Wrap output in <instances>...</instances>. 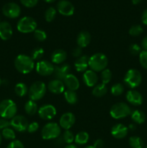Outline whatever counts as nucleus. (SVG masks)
<instances>
[{"label":"nucleus","instance_id":"12","mask_svg":"<svg viewBox=\"0 0 147 148\" xmlns=\"http://www.w3.org/2000/svg\"><path fill=\"white\" fill-rule=\"evenodd\" d=\"M37 114L40 119L46 120V121H48V120L53 119L56 116L57 111H56V108L53 105L46 104V105H43L39 108Z\"/></svg>","mask_w":147,"mask_h":148},{"label":"nucleus","instance_id":"40","mask_svg":"<svg viewBox=\"0 0 147 148\" xmlns=\"http://www.w3.org/2000/svg\"><path fill=\"white\" fill-rule=\"evenodd\" d=\"M139 62L142 67L147 69V50H143L139 54Z\"/></svg>","mask_w":147,"mask_h":148},{"label":"nucleus","instance_id":"20","mask_svg":"<svg viewBox=\"0 0 147 148\" xmlns=\"http://www.w3.org/2000/svg\"><path fill=\"white\" fill-rule=\"evenodd\" d=\"M13 30L10 23L7 21L0 22V38L3 40H7L12 37Z\"/></svg>","mask_w":147,"mask_h":148},{"label":"nucleus","instance_id":"10","mask_svg":"<svg viewBox=\"0 0 147 148\" xmlns=\"http://www.w3.org/2000/svg\"><path fill=\"white\" fill-rule=\"evenodd\" d=\"M2 13L8 18H17L21 14V8L16 3L8 2L3 6Z\"/></svg>","mask_w":147,"mask_h":148},{"label":"nucleus","instance_id":"57","mask_svg":"<svg viewBox=\"0 0 147 148\" xmlns=\"http://www.w3.org/2000/svg\"><path fill=\"white\" fill-rule=\"evenodd\" d=\"M146 148H147V146H146Z\"/></svg>","mask_w":147,"mask_h":148},{"label":"nucleus","instance_id":"55","mask_svg":"<svg viewBox=\"0 0 147 148\" xmlns=\"http://www.w3.org/2000/svg\"><path fill=\"white\" fill-rule=\"evenodd\" d=\"M84 148H95L94 147L93 145H89V146H86V147H85Z\"/></svg>","mask_w":147,"mask_h":148},{"label":"nucleus","instance_id":"21","mask_svg":"<svg viewBox=\"0 0 147 148\" xmlns=\"http://www.w3.org/2000/svg\"><path fill=\"white\" fill-rule=\"evenodd\" d=\"M63 82L64 83L65 86L68 88V90H77L79 88V86H80V83H79L78 78L75 75H72V74H69L63 79Z\"/></svg>","mask_w":147,"mask_h":148},{"label":"nucleus","instance_id":"48","mask_svg":"<svg viewBox=\"0 0 147 148\" xmlns=\"http://www.w3.org/2000/svg\"><path fill=\"white\" fill-rule=\"evenodd\" d=\"M141 22L143 24L147 25V9L143 12L142 15H141Z\"/></svg>","mask_w":147,"mask_h":148},{"label":"nucleus","instance_id":"16","mask_svg":"<svg viewBox=\"0 0 147 148\" xmlns=\"http://www.w3.org/2000/svg\"><path fill=\"white\" fill-rule=\"evenodd\" d=\"M71 66L68 64H61L55 66L53 75L56 79L63 80L69 74H70Z\"/></svg>","mask_w":147,"mask_h":148},{"label":"nucleus","instance_id":"24","mask_svg":"<svg viewBox=\"0 0 147 148\" xmlns=\"http://www.w3.org/2000/svg\"><path fill=\"white\" fill-rule=\"evenodd\" d=\"M89 58L87 56H82L77 58L74 63V67L79 72H84L89 67Z\"/></svg>","mask_w":147,"mask_h":148},{"label":"nucleus","instance_id":"8","mask_svg":"<svg viewBox=\"0 0 147 148\" xmlns=\"http://www.w3.org/2000/svg\"><path fill=\"white\" fill-rule=\"evenodd\" d=\"M37 22L33 17L25 16L20 19L17 24V29L22 33H33L37 29Z\"/></svg>","mask_w":147,"mask_h":148},{"label":"nucleus","instance_id":"35","mask_svg":"<svg viewBox=\"0 0 147 148\" xmlns=\"http://www.w3.org/2000/svg\"><path fill=\"white\" fill-rule=\"evenodd\" d=\"M112 72L109 69H105L101 72V79H102V83L107 85L110 82L112 79Z\"/></svg>","mask_w":147,"mask_h":148},{"label":"nucleus","instance_id":"13","mask_svg":"<svg viewBox=\"0 0 147 148\" xmlns=\"http://www.w3.org/2000/svg\"><path fill=\"white\" fill-rule=\"evenodd\" d=\"M56 7L57 11L63 16L69 17L74 13V6L68 0H60L57 3Z\"/></svg>","mask_w":147,"mask_h":148},{"label":"nucleus","instance_id":"46","mask_svg":"<svg viewBox=\"0 0 147 148\" xmlns=\"http://www.w3.org/2000/svg\"><path fill=\"white\" fill-rule=\"evenodd\" d=\"M82 48L79 47V46L74 48V49H73V51H72V56H73L74 57H76V58L80 57V56H82Z\"/></svg>","mask_w":147,"mask_h":148},{"label":"nucleus","instance_id":"31","mask_svg":"<svg viewBox=\"0 0 147 148\" xmlns=\"http://www.w3.org/2000/svg\"><path fill=\"white\" fill-rule=\"evenodd\" d=\"M129 145L132 148H143L144 143L141 137L133 136L129 138Z\"/></svg>","mask_w":147,"mask_h":148},{"label":"nucleus","instance_id":"9","mask_svg":"<svg viewBox=\"0 0 147 148\" xmlns=\"http://www.w3.org/2000/svg\"><path fill=\"white\" fill-rule=\"evenodd\" d=\"M29 123L27 119L22 115H16L10 121V126L13 130L19 132H24L27 131Z\"/></svg>","mask_w":147,"mask_h":148},{"label":"nucleus","instance_id":"29","mask_svg":"<svg viewBox=\"0 0 147 148\" xmlns=\"http://www.w3.org/2000/svg\"><path fill=\"white\" fill-rule=\"evenodd\" d=\"M89 135L86 132H80L77 133L75 136L74 142L76 144L79 145H83L86 144L89 141Z\"/></svg>","mask_w":147,"mask_h":148},{"label":"nucleus","instance_id":"51","mask_svg":"<svg viewBox=\"0 0 147 148\" xmlns=\"http://www.w3.org/2000/svg\"><path fill=\"white\" fill-rule=\"evenodd\" d=\"M131 1H132V3L134 5H136V4H140L142 1V0H131Z\"/></svg>","mask_w":147,"mask_h":148},{"label":"nucleus","instance_id":"6","mask_svg":"<svg viewBox=\"0 0 147 148\" xmlns=\"http://www.w3.org/2000/svg\"><path fill=\"white\" fill-rule=\"evenodd\" d=\"M61 128L55 122H49L43 127L41 130V137L43 140H50L56 139L60 136Z\"/></svg>","mask_w":147,"mask_h":148},{"label":"nucleus","instance_id":"2","mask_svg":"<svg viewBox=\"0 0 147 148\" xmlns=\"http://www.w3.org/2000/svg\"><path fill=\"white\" fill-rule=\"evenodd\" d=\"M108 65V57L102 53H96L89 58V67L95 72H102Z\"/></svg>","mask_w":147,"mask_h":148},{"label":"nucleus","instance_id":"47","mask_svg":"<svg viewBox=\"0 0 147 148\" xmlns=\"http://www.w3.org/2000/svg\"><path fill=\"white\" fill-rule=\"evenodd\" d=\"M103 145H104V142L102 141L101 139H98V140H97L93 145V146L95 148H102Z\"/></svg>","mask_w":147,"mask_h":148},{"label":"nucleus","instance_id":"14","mask_svg":"<svg viewBox=\"0 0 147 148\" xmlns=\"http://www.w3.org/2000/svg\"><path fill=\"white\" fill-rule=\"evenodd\" d=\"M75 121H76V118L74 114L71 112H66L61 116L59 120V126L63 130H69V129L74 125Z\"/></svg>","mask_w":147,"mask_h":148},{"label":"nucleus","instance_id":"28","mask_svg":"<svg viewBox=\"0 0 147 148\" xmlns=\"http://www.w3.org/2000/svg\"><path fill=\"white\" fill-rule=\"evenodd\" d=\"M64 98L66 102L70 105H74L78 102V95L75 91L66 90L64 91Z\"/></svg>","mask_w":147,"mask_h":148},{"label":"nucleus","instance_id":"52","mask_svg":"<svg viewBox=\"0 0 147 148\" xmlns=\"http://www.w3.org/2000/svg\"><path fill=\"white\" fill-rule=\"evenodd\" d=\"M64 148H78L76 147L75 145H73V144H69V145H67Z\"/></svg>","mask_w":147,"mask_h":148},{"label":"nucleus","instance_id":"37","mask_svg":"<svg viewBox=\"0 0 147 148\" xmlns=\"http://www.w3.org/2000/svg\"><path fill=\"white\" fill-rule=\"evenodd\" d=\"M33 36H34L35 38L39 42L45 41L47 38V34H46V31L42 29H36L33 32Z\"/></svg>","mask_w":147,"mask_h":148},{"label":"nucleus","instance_id":"42","mask_svg":"<svg viewBox=\"0 0 147 148\" xmlns=\"http://www.w3.org/2000/svg\"><path fill=\"white\" fill-rule=\"evenodd\" d=\"M21 4L27 8H32L37 5L39 0H20Z\"/></svg>","mask_w":147,"mask_h":148},{"label":"nucleus","instance_id":"18","mask_svg":"<svg viewBox=\"0 0 147 148\" xmlns=\"http://www.w3.org/2000/svg\"><path fill=\"white\" fill-rule=\"evenodd\" d=\"M83 81L85 85L89 88L95 87L97 85V82L98 81V77L97 75L96 72L92 71V69L86 70L83 74Z\"/></svg>","mask_w":147,"mask_h":148},{"label":"nucleus","instance_id":"3","mask_svg":"<svg viewBox=\"0 0 147 148\" xmlns=\"http://www.w3.org/2000/svg\"><path fill=\"white\" fill-rule=\"evenodd\" d=\"M17 111V105L12 100L5 99L0 103V116L1 118L12 119L16 116Z\"/></svg>","mask_w":147,"mask_h":148},{"label":"nucleus","instance_id":"7","mask_svg":"<svg viewBox=\"0 0 147 148\" xmlns=\"http://www.w3.org/2000/svg\"><path fill=\"white\" fill-rule=\"evenodd\" d=\"M124 83L128 88L133 89L139 86L142 81L141 72L135 69H131L127 71L124 77Z\"/></svg>","mask_w":147,"mask_h":148},{"label":"nucleus","instance_id":"34","mask_svg":"<svg viewBox=\"0 0 147 148\" xmlns=\"http://www.w3.org/2000/svg\"><path fill=\"white\" fill-rule=\"evenodd\" d=\"M1 136L4 139L9 140H14L16 137L14 130L13 129L10 128V127H7V128L2 130V132H1Z\"/></svg>","mask_w":147,"mask_h":148},{"label":"nucleus","instance_id":"30","mask_svg":"<svg viewBox=\"0 0 147 148\" xmlns=\"http://www.w3.org/2000/svg\"><path fill=\"white\" fill-rule=\"evenodd\" d=\"M14 92L16 95L19 97H24L28 93V88L26 84L23 82H19L16 84L14 87Z\"/></svg>","mask_w":147,"mask_h":148},{"label":"nucleus","instance_id":"4","mask_svg":"<svg viewBox=\"0 0 147 148\" xmlns=\"http://www.w3.org/2000/svg\"><path fill=\"white\" fill-rule=\"evenodd\" d=\"M46 84L42 81H35L33 82L28 90V96L30 100L37 101L42 99L46 95Z\"/></svg>","mask_w":147,"mask_h":148},{"label":"nucleus","instance_id":"17","mask_svg":"<svg viewBox=\"0 0 147 148\" xmlns=\"http://www.w3.org/2000/svg\"><path fill=\"white\" fill-rule=\"evenodd\" d=\"M128 133V128L122 124H117L111 129V134L115 139H123Z\"/></svg>","mask_w":147,"mask_h":148},{"label":"nucleus","instance_id":"23","mask_svg":"<svg viewBox=\"0 0 147 148\" xmlns=\"http://www.w3.org/2000/svg\"><path fill=\"white\" fill-rule=\"evenodd\" d=\"M50 58H51L52 63L58 65L61 64L66 61V58H67V53L64 50L56 49L52 53Z\"/></svg>","mask_w":147,"mask_h":148},{"label":"nucleus","instance_id":"44","mask_svg":"<svg viewBox=\"0 0 147 148\" xmlns=\"http://www.w3.org/2000/svg\"><path fill=\"white\" fill-rule=\"evenodd\" d=\"M39 129V124L36 121H33L29 124L28 127H27V130L29 133H35V132L37 131Z\"/></svg>","mask_w":147,"mask_h":148},{"label":"nucleus","instance_id":"53","mask_svg":"<svg viewBox=\"0 0 147 148\" xmlns=\"http://www.w3.org/2000/svg\"><path fill=\"white\" fill-rule=\"evenodd\" d=\"M44 1H46V2L47 3H53L54 2V1H56V0H43Z\"/></svg>","mask_w":147,"mask_h":148},{"label":"nucleus","instance_id":"26","mask_svg":"<svg viewBox=\"0 0 147 148\" xmlns=\"http://www.w3.org/2000/svg\"><path fill=\"white\" fill-rule=\"evenodd\" d=\"M24 111L27 115H35L38 111V107L35 101H33L32 100H29L28 101H27L24 105Z\"/></svg>","mask_w":147,"mask_h":148},{"label":"nucleus","instance_id":"39","mask_svg":"<svg viewBox=\"0 0 147 148\" xmlns=\"http://www.w3.org/2000/svg\"><path fill=\"white\" fill-rule=\"evenodd\" d=\"M144 32V29L140 25H134L129 29V34L131 36H138Z\"/></svg>","mask_w":147,"mask_h":148},{"label":"nucleus","instance_id":"27","mask_svg":"<svg viewBox=\"0 0 147 148\" xmlns=\"http://www.w3.org/2000/svg\"><path fill=\"white\" fill-rule=\"evenodd\" d=\"M131 119L135 123L138 124H141L145 121L146 115L143 111L140 110H134L131 114Z\"/></svg>","mask_w":147,"mask_h":148},{"label":"nucleus","instance_id":"25","mask_svg":"<svg viewBox=\"0 0 147 148\" xmlns=\"http://www.w3.org/2000/svg\"><path fill=\"white\" fill-rule=\"evenodd\" d=\"M108 92V88L106 85L103 83L98 84L94 87L92 90V95L97 98H100V97L104 96Z\"/></svg>","mask_w":147,"mask_h":148},{"label":"nucleus","instance_id":"33","mask_svg":"<svg viewBox=\"0 0 147 148\" xmlns=\"http://www.w3.org/2000/svg\"><path fill=\"white\" fill-rule=\"evenodd\" d=\"M56 13H57V11L54 7H51L48 8L45 12V19H46V21L48 23H50V22L53 21L56 18Z\"/></svg>","mask_w":147,"mask_h":148},{"label":"nucleus","instance_id":"38","mask_svg":"<svg viewBox=\"0 0 147 148\" xmlns=\"http://www.w3.org/2000/svg\"><path fill=\"white\" fill-rule=\"evenodd\" d=\"M62 138H63V140L64 141V143L69 145L71 144V143L74 141L75 136L71 131H70V130H66V131L63 132Z\"/></svg>","mask_w":147,"mask_h":148},{"label":"nucleus","instance_id":"45","mask_svg":"<svg viewBox=\"0 0 147 148\" xmlns=\"http://www.w3.org/2000/svg\"><path fill=\"white\" fill-rule=\"evenodd\" d=\"M10 126V121L5 119H0V130H4Z\"/></svg>","mask_w":147,"mask_h":148},{"label":"nucleus","instance_id":"22","mask_svg":"<svg viewBox=\"0 0 147 148\" xmlns=\"http://www.w3.org/2000/svg\"><path fill=\"white\" fill-rule=\"evenodd\" d=\"M91 42V35L86 30L81 31L78 34L76 38V43L77 46L80 48H85Z\"/></svg>","mask_w":147,"mask_h":148},{"label":"nucleus","instance_id":"43","mask_svg":"<svg viewBox=\"0 0 147 148\" xmlns=\"http://www.w3.org/2000/svg\"><path fill=\"white\" fill-rule=\"evenodd\" d=\"M7 148H24V145L21 141L17 140H14L8 145Z\"/></svg>","mask_w":147,"mask_h":148},{"label":"nucleus","instance_id":"36","mask_svg":"<svg viewBox=\"0 0 147 148\" xmlns=\"http://www.w3.org/2000/svg\"><path fill=\"white\" fill-rule=\"evenodd\" d=\"M44 55V50L43 48L41 47H37L35 49H33L31 52V56L30 57L34 60H40L42 59V57Z\"/></svg>","mask_w":147,"mask_h":148},{"label":"nucleus","instance_id":"5","mask_svg":"<svg viewBox=\"0 0 147 148\" xmlns=\"http://www.w3.org/2000/svg\"><path fill=\"white\" fill-rule=\"evenodd\" d=\"M131 112L132 111L129 106L123 102L117 103L114 104L110 110V114L115 119L125 118L131 115Z\"/></svg>","mask_w":147,"mask_h":148},{"label":"nucleus","instance_id":"15","mask_svg":"<svg viewBox=\"0 0 147 148\" xmlns=\"http://www.w3.org/2000/svg\"><path fill=\"white\" fill-rule=\"evenodd\" d=\"M125 98L129 103L133 106H135L141 105L143 101H144L142 95L135 90H131L128 91L126 95H125Z\"/></svg>","mask_w":147,"mask_h":148},{"label":"nucleus","instance_id":"56","mask_svg":"<svg viewBox=\"0 0 147 148\" xmlns=\"http://www.w3.org/2000/svg\"><path fill=\"white\" fill-rule=\"evenodd\" d=\"M1 78H0V86H1Z\"/></svg>","mask_w":147,"mask_h":148},{"label":"nucleus","instance_id":"41","mask_svg":"<svg viewBox=\"0 0 147 148\" xmlns=\"http://www.w3.org/2000/svg\"><path fill=\"white\" fill-rule=\"evenodd\" d=\"M129 51L130 53L133 56H137V55H139L141 52V48L139 45L136 43H133L130 45Z\"/></svg>","mask_w":147,"mask_h":148},{"label":"nucleus","instance_id":"11","mask_svg":"<svg viewBox=\"0 0 147 148\" xmlns=\"http://www.w3.org/2000/svg\"><path fill=\"white\" fill-rule=\"evenodd\" d=\"M55 66L53 63L47 60H42L36 64V72L41 76H49L53 74Z\"/></svg>","mask_w":147,"mask_h":148},{"label":"nucleus","instance_id":"49","mask_svg":"<svg viewBox=\"0 0 147 148\" xmlns=\"http://www.w3.org/2000/svg\"><path fill=\"white\" fill-rule=\"evenodd\" d=\"M141 47L144 49V50H147V36L143 38L141 41Z\"/></svg>","mask_w":147,"mask_h":148},{"label":"nucleus","instance_id":"19","mask_svg":"<svg viewBox=\"0 0 147 148\" xmlns=\"http://www.w3.org/2000/svg\"><path fill=\"white\" fill-rule=\"evenodd\" d=\"M48 89L52 93L59 95V94H61L62 92H64L65 85L63 80L55 79L49 82L48 85Z\"/></svg>","mask_w":147,"mask_h":148},{"label":"nucleus","instance_id":"32","mask_svg":"<svg viewBox=\"0 0 147 148\" xmlns=\"http://www.w3.org/2000/svg\"><path fill=\"white\" fill-rule=\"evenodd\" d=\"M124 86L120 83H115L111 87L110 92L112 95L114 96H119V95H122L124 92Z\"/></svg>","mask_w":147,"mask_h":148},{"label":"nucleus","instance_id":"54","mask_svg":"<svg viewBox=\"0 0 147 148\" xmlns=\"http://www.w3.org/2000/svg\"><path fill=\"white\" fill-rule=\"evenodd\" d=\"M1 141H2V136H1V134L0 133V145L1 144Z\"/></svg>","mask_w":147,"mask_h":148},{"label":"nucleus","instance_id":"50","mask_svg":"<svg viewBox=\"0 0 147 148\" xmlns=\"http://www.w3.org/2000/svg\"><path fill=\"white\" fill-rule=\"evenodd\" d=\"M128 130H131V131H134V130H136V126H135L134 124H130L129 127H128Z\"/></svg>","mask_w":147,"mask_h":148},{"label":"nucleus","instance_id":"1","mask_svg":"<svg viewBox=\"0 0 147 148\" xmlns=\"http://www.w3.org/2000/svg\"><path fill=\"white\" fill-rule=\"evenodd\" d=\"M14 66L20 73L26 75L33 70L35 63L30 56L25 54H20L14 59Z\"/></svg>","mask_w":147,"mask_h":148}]
</instances>
